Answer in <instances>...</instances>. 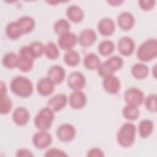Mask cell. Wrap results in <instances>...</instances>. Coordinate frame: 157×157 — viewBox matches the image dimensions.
<instances>
[{
    "label": "cell",
    "instance_id": "1",
    "mask_svg": "<svg viewBox=\"0 0 157 157\" xmlns=\"http://www.w3.org/2000/svg\"><path fill=\"white\" fill-rule=\"evenodd\" d=\"M12 93L18 97L28 98L33 93V84L31 80L24 76H16L10 83Z\"/></svg>",
    "mask_w": 157,
    "mask_h": 157
},
{
    "label": "cell",
    "instance_id": "2",
    "mask_svg": "<svg viewBox=\"0 0 157 157\" xmlns=\"http://www.w3.org/2000/svg\"><path fill=\"white\" fill-rule=\"evenodd\" d=\"M136 127L132 123H125L121 126L117 134V140L123 147H129L134 142L136 135Z\"/></svg>",
    "mask_w": 157,
    "mask_h": 157
},
{
    "label": "cell",
    "instance_id": "3",
    "mask_svg": "<svg viewBox=\"0 0 157 157\" xmlns=\"http://www.w3.org/2000/svg\"><path fill=\"white\" fill-rule=\"evenodd\" d=\"M136 56L142 62H148L157 56V40L149 38L142 42L137 48Z\"/></svg>",
    "mask_w": 157,
    "mask_h": 157
},
{
    "label": "cell",
    "instance_id": "4",
    "mask_svg": "<svg viewBox=\"0 0 157 157\" xmlns=\"http://www.w3.org/2000/svg\"><path fill=\"white\" fill-rule=\"evenodd\" d=\"M54 118V112L47 106L39 110L34 117V123L39 130L47 131L51 128Z\"/></svg>",
    "mask_w": 157,
    "mask_h": 157
},
{
    "label": "cell",
    "instance_id": "5",
    "mask_svg": "<svg viewBox=\"0 0 157 157\" xmlns=\"http://www.w3.org/2000/svg\"><path fill=\"white\" fill-rule=\"evenodd\" d=\"M34 60V58L29 52L28 45L23 46L19 50L17 67L22 72H28L33 69Z\"/></svg>",
    "mask_w": 157,
    "mask_h": 157
},
{
    "label": "cell",
    "instance_id": "6",
    "mask_svg": "<svg viewBox=\"0 0 157 157\" xmlns=\"http://www.w3.org/2000/svg\"><path fill=\"white\" fill-rule=\"evenodd\" d=\"M124 98L128 104L139 107L144 101V94L143 91L137 87H130L128 88L124 94Z\"/></svg>",
    "mask_w": 157,
    "mask_h": 157
},
{
    "label": "cell",
    "instance_id": "7",
    "mask_svg": "<svg viewBox=\"0 0 157 157\" xmlns=\"http://www.w3.org/2000/svg\"><path fill=\"white\" fill-rule=\"evenodd\" d=\"M75 135L76 129L70 123H63L59 126L56 130L58 139L63 142H71L74 139Z\"/></svg>",
    "mask_w": 157,
    "mask_h": 157
},
{
    "label": "cell",
    "instance_id": "8",
    "mask_svg": "<svg viewBox=\"0 0 157 157\" xmlns=\"http://www.w3.org/2000/svg\"><path fill=\"white\" fill-rule=\"evenodd\" d=\"M34 146L38 149H44L50 145L52 142V135L47 131H42L36 132L32 138Z\"/></svg>",
    "mask_w": 157,
    "mask_h": 157
},
{
    "label": "cell",
    "instance_id": "9",
    "mask_svg": "<svg viewBox=\"0 0 157 157\" xmlns=\"http://www.w3.org/2000/svg\"><path fill=\"white\" fill-rule=\"evenodd\" d=\"M136 47L134 40L129 36H123L118 41L117 47L119 53L124 56H128L132 54Z\"/></svg>",
    "mask_w": 157,
    "mask_h": 157
},
{
    "label": "cell",
    "instance_id": "10",
    "mask_svg": "<svg viewBox=\"0 0 157 157\" xmlns=\"http://www.w3.org/2000/svg\"><path fill=\"white\" fill-rule=\"evenodd\" d=\"M102 86L107 93L115 94L120 91L121 88V82L117 76L112 74L103 78Z\"/></svg>",
    "mask_w": 157,
    "mask_h": 157
},
{
    "label": "cell",
    "instance_id": "11",
    "mask_svg": "<svg viewBox=\"0 0 157 157\" xmlns=\"http://www.w3.org/2000/svg\"><path fill=\"white\" fill-rule=\"evenodd\" d=\"M67 83L71 89L73 90H81L86 85V78L82 72L74 71L69 75Z\"/></svg>",
    "mask_w": 157,
    "mask_h": 157
},
{
    "label": "cell",
    "instance_id": "12",
    "mask_svg": "<svg viewBox=\"0 0 157 157\" xmlns=\"http://www.w3.org/2000/svg\"><path fill=\"white\" fill-rule=\"evenodd\" d=\"M77 42L78 38L75 34L69 31L59 36L58 45L61 49L67 51L72 49Z\"/></svg>",
    "mask_w": 157,
    "mask_h": 157
},
{
    "label": "cell",
    "instance_id": "13",
    "mask_svg": "<svg viewBox=\"0 0 157 157\" xmlns=\"http://www.w3.org/2000/svg\"><path fill=\"white\" fill-rule=\"evenodd\" d=\"M87 98L81 90H74L70 94L69 103L70 106L74 109H80L85 106Z\"/></svg>",
    "mask_w": 157,
    "mask_h": 157
},
{
    "label": "cell",
    "instance_id": "14",
    "mask_svg": "<svg viewBox=\"0 0 157 157\" xmlns=\"http://www.w3.org/2000/svg\"><path fill=\"white\" fill-rule=\"evenodd\" d=\"M7 90L5 83L1 82V96H0V112L2 115L9 113L12 108V102L7 96Z\"/></svg>",
    "mask_w": 157,
    "mask_h": 157
},
{
    "label": "cell",
    "instance_id": "15",
    "mask_svg": "<svg viewBox=\"0 0 157 157\" xmlns=\"http://www.w3.org/2000/svg\"><path fill=\"white\" fill-rule=\"evenodd\" d=\"M97 39L96 31L91 28L83 29L78 37V42L82 47H88L93 45Z\"/></svg>",
    "mask_w": 157,
    "mask_h": 157
},
{
    "label": "cell",
    "instance_id": "16",
    "mask_svg": "<svg viewBox=\"0 0 157 157\" xmlns=\"http://www.w3.org/2000/svg\"><path fill=\"white\" fill-rule=\"evenodd\" d=\"M135 17L132 13L128 11L121 12L117 17L119 28L123 31L130 30L135 24Z\"/></svg>",
    "mask_w": 157,
    "mask_h": 157
},
{
    "label": "cell",
    "instance_id": "17",
    "mask_svg": "<svg viewBox=\"0 0 157 157\" xmlns=\"http://www.w3.org/2000/svg\"><path fill=\"white\" fill-rule=\"evenodd\" d=\"M99 33L104 36H109L113 34L115 31V24L114 21L109 17L101 18L97 26Z\"/></svg>",
    "mask_w": 157,
    "mask_h": 157
},
{
    "label": "cell",
    "instance_id": "18",
    "mask_svg": "<svg viewBox=\"0 0 157 157\" xmlns=\"http://www.w3.org/2000/svg\"><path fill=\"white\" fill-rule=\"evenodd\" d=\"M55 83L48 77L40 78L36 85L38 93L43 96H47L51 94L55 90Z\"/></svg>",
    "mask_w": 157,
    "mask_h": 157
},
{
    "label": "cell",
    "instance_id": "19",
    "mask_svg": "<svg viewBox=\"0 0 157 157\" xmlns=\"http://www.w3.org/2000/svg\"><path fill=\"white\" fill-rule=\"evenodd\" d=\"M67 102V98L65 94L58 93L47 101V107L51 109L54 112L59 111L65 107Z\"/></svg>",
    "mask_w": 157,
    "mask_h": 157
},
{
    "label": "cell",
    "instance_id": "20",
    "mask_svg": "<svg viewBox=\"0 0 157 157\" xmlns=\"http://www.w3.org/2000/svg\"><path fill=\"white\" fill-rule=\"evenodd\" d=\"M12 120L18 126H25L29 120L30 114L28 110L24 107H17L12 113Z\"/></svg>",
    "mask_w": 157,
    "mask_h": 157
},
{
    "label": "cell",
    "instance_id": "21",
    "mask_svg": "<svg viewBox=\"0 0 157 157\" xmlns=\"http://www.w3.org/2000/svg\"><path fill=\"white\" fill-rule=\"evenodd\" d=\"M65 70L59 65H53L51 66L47 71V77H48L55 85L62 83L65 78Z\"/></svg>",
    "mask_w": 157,
    "mask_h": 157
},
{
    "label": "cell",
    "instance_id": "22",
    "mask_svg": "<svg viewBox=\"0 0 157 157\" xmlns=\"http://www.w3.org/2000/svg\"><path fill=\"white\" fill-rule=\"evenodd\" d=\"M66 15L71 21L77 23L83 20L84 12L80 6L76 4H71L67 7Z\"/></svg>",
    "mask_w": 157,
    "mask_h": 157
},
{
    "label": "cell",
    "instance_id": "23",
    "mask_svg": "<svg viewBox=\"0 0 157 157\" xmlns=\"http://www.w3.org/2000/svg\"><path fill=\"white\" fill-rule=\"evenodd\" d=\"M5 32L7 37L12 40H16L23 34L17 21L9 23L6 26Z\"/></svg>",
    "mask_w": 157,
    "mask_h": 157
},
{
    "label": "cell",
    "instance_id": "24",
    "mask_svg": "<svg viewBox=\"0 0 157 157\" xmlns=\"http://www.w3.org/2000/svg\"><path fill=\"white\" fill-rule=\"evenodd\" d=\"M23 34L31 33L35 27V20L30 16H23L17 20Z\"/></svg>",
    "mask_w": 157,
    "mask_h": 157
},
{
    "label": "cell",
    "instance_id": "25",
    "mask_svg": "<svg viewBox=\"0 0 157 157\" xmlns=\"http://www.w3.org/2000/svg\"><path fill=\"white\" fill-rule=\"evenodd\" d=\"M131 74L137 79H144L147 77L149 73L148 67L143 63H135L131 69Z\"/></svg>",
    "mask_w": 157,
    "mask_h": 157
},
{
    "label": "cell",
    "instance_id": "26",
    "mask_svg": "<svg viewBox=\"0 0 157 157\" xmlns=\"http://www.w3.org/2000/svg\"><path fill=\"white\" fill-rule=\"evenodd\" d=\"M154 128L153 122L149 119H144L140 121L138 126V131L142 138H146L150 136Z\"/></svg>",
    "mask_w": 157,
    "mask_h": 157
},
{
    "label": "cell",
    "instance_id": "27",
    "mask_svg": "<svg viewBox=\"0 0 157 157\" xmlns=\"http://www.w3.org/2000/svg\"><path fill=\"white\" fill-rule=\"evenodd\" d=\"M83 65L89 70L97 69L101 64V60L99 56L94 53L86 54L83 58Z\"/></svg>",
    "mask_w": 157,
    "mask_h": 157
},
{
    "label": "cell",
    "instance_id": "28",
    "mask_svg": "<svg viewBox=\"0 0 157 157\" xmlns=\"http://www.w3.org/2000/svg\"><path fill=\"white\" fill-rule=\"evenodd\" d=\"M65 64L71 67L77 66L80 61V56L79 53L74 50H67L63 56Z\"/></svg>",
    "mask_w": 157,
    "mask_h": 157
},
{
    "label": "cell",
    "instance_id": "29",
    "mask_svg": "<svg viewBox=\"0 0 157 157\" xmlns=\"http://www.w3.org/2000/svg\"><path fill=\"white\" fill-rule=\"evenodd\" d=\"M18 55L13 52L6 53L2 59V65L7 69H13L17 67Z\"/></svg>",
    "mask_w": 157,
    "mask_h": 157
},
{
    "label": "cell",
    "instance_id": "30",
    "mask_svg": "<svg viewBox=\"0 0 157 157\" xmlns=\"http://www.w3.org/2000/svg\"><path fill=\"white\" fill-rule=\"evenodd\" d=\"M123 117L131 121L136 120L139 117L140 111L138 107L131 104H126L122 110Z\"/></svg>",
    "mask_w": 157,
    "mask_h": 157
},
{
    "label": "cell",
    "instance_id": "31",
    "mask_svg": "<svg viewBox=\"0 0 157 157\" xmlns=\"http://www.w3.org/2000/svg\"><path fill=\"white\" fill-rule=\"evenodd\" d=\"M70 29L71 25L69 22L64 18H59L57 20L53 25V30L58 36L70 31Z\"/></svg>",
    "mask_w": 157,
    "mask_h": 157
},
{
    "label": "cell",
    "instance_id": "32",
    "mask_svg": "<svg viewBox=\"0 0 157 157\" xmlns=\"http://www.w3.org/2000/svg\"><path fill=\"white\" fill-rule=\"evenodd\" d=\"M98 50L101 55L108 56L114 52V43L110 40H104L99 43Z\"/></svg>",
    "mask_w": 157,
    "mask_h": 157
},
{
    "label": "cell",
    "instance_id": "33",
    "mask_svg": "<svg viewBox=\"0 0 157 157\" xmlns=\"http://www.w3.org/2000/svg\"><path fill=\"white\" fill-rule=\"evenodd\" d=\"M44 54L49 59H56L59 56V50L57 45L53 42H49L45 45Z\"/></svg>",
    "mask_w": 157,
    "mask_h": 157
},
{
    "label": "cell",
    "instance_id": "34",
    "mask_svg": "<svg viewBox=\"0 0 157 157\" xmlns=\"http://www.w3.org/2000/svg\"><path fill=\"white\" fill-rule=\"evenodd\" d=\"M105 63L111 69V71L115 73L118 70L120 69L124 64V61L121 57L118 55H113L110 57L105 61Z\"/></svg>",
    "mask_w": 157,
    "mask_h": 157
},
{
    "label": "cell",
    "instance_id": "35",
    "mask_svg": "<svg viewBox=\"0 0 157 157\" xmlns=\"http://www.w3.org/2000/svg\"><path fill=\"white\" fill-rule=\"evenodd\" d=\"M28 47L29 52L34 59L39 58L44 54L45 45L40 41H34Z\"/></svg>",
    "mask_w": 157,
    "mask_h": 157
},
{
    "label": "cell",
    "instance_id": "36",
    "mask_svg": "<svg viewBox=\"0 0 157 157\" xmlns=\"http://www.w3.org/2000/svg\"><path fill=\"white\" fill-rule=\"evenodd\" d=\"M145 107L147 110L151 112L156 111V94H150L144 99Z\"/></svg>",
    "mask_w": 157,
    "mask_h": 157
},
{
    "label": "cell",
    "instance_id": "37",
    "mask_svg": "<svg viewBox=\"0 0 157 157\" xmlns=\"http://www.w3.org/2000/svg\"><path fill=\"white\" fill-rule=\"evenodd\" d=\"M98 70V73L99 76L102 77H105L107 75L113 74L114 73L111 71V69L109 68L105 61L103 63H101L99 64L98 68L97 69Z\"/></svg>",
    "mask_w": 157,
    "mask_h": 157
},
{
    "label": "cell",
    "instance_id": "38",
    "mask_svg": "<svg viewBox=\"0 0 157 157\" xmlns=\"http://www.w3.org/2000/svg\"><path fill=\"white\" fill-rule=\"evenodd\" d=\"M45 156L53 157V156H67L68 155L66 154L63 150L58 149L57 148H51L48 149L45 154Z\"/></svg>",
    "mask_w": 157,
    "mask_h": 157
},
{
    "label": "cell",
    "instance_id": "39",
    "mask_svg": "<svg viewBox=\"0 0 157 157\" xmlns=\"http://www.w3.org/2000/svg\"><path fill=\"white\" fill-rule=\"evenodd\" d=\"M156 1L155 0H140L139 1L140 7L145 11L150 10L155 6Z\"/></svg>",
    "mask_w": 157,
    "mask_h": 157
},
{
    "label": "cell",
    "instance_id": "40",
    "mask_svg": "<svg viewBox=\"0 0 157 157\" xmlns=\"http://www.w3.org/2000/svg\"><path fill=\"white\" fill-rule=\"evenodd\" d=\"M87 156L90 157H102L104 156L103 151L98 147H94L91 148L88 153Z\"/></svg>",
    "mask_w": 157,
    "mask_h": 157
},
{
    "label": "cell",
    "instance_id": "41",
    "mask_svg": "<svg viewBox=\"0 0 157 157\" xmlns=\"http://www.w3.org/2000/svg\"><path fill=\"white\" fill-rule=\"evenodd\" d=\"M16 156L18 157H32L34 156V155L28 149L20 148L17 151Z\"/></svg>",
    "mask_w": 157,
    "mask_h": 157
},
{
    "label": "cell",
    "instance_id": "42",
    "mask_svg": "<svg viewBox=\"0 0 157 157\" xmlns=\"http://www.w3.org/2000/svg\"><path fill=\"white\" fill-rule=\"evenodd\" d=\"M123 1H118V0H112V1H107L108 3H109L110 4H111L112 6H119L120 5Z\"/></svg>",
    "mask_w": 157,
    "mask_h": 157
}]
</instances>
